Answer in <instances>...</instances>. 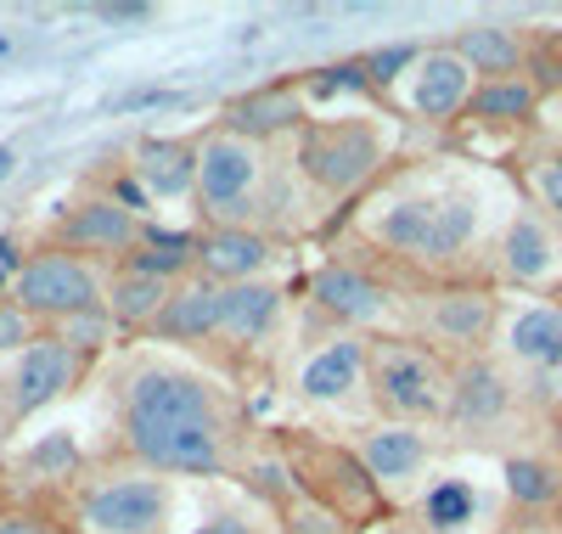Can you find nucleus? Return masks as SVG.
Wrapping results in <instances>:
<instances>
[{
	"label": "nucleus",
	"instance_id": "1",
	"mask_svg": "<svg viewBox=\"0 0 562 534\" xmlns=\"http://www.w3.org/2000/svg\"><path fill=\"white\" fill-rule=\"evenodd\" d=\"M484 231H490L484 191L461 175H405L360 214V236L371 242V254L439 287L473 276Z\"/></svg>",
	"mask_w": 562,
	"mask_h": 534
},
{
	"label": "nucleus",
	"instance_id": "2",
	"mask_svg": "<svg viewBox=\"0 0 562 534\" xmlns=\"http://www.w3.org/2000/svg\"><path fill=\"white\" fill-rule=\"evenodd\" d=\"M450 382L456 360L416 337H366V394L383 422L416 427V422H445L450 416Z\"/></svg>",
	"mask_w": 562,
	"mask_h": 534
},
{
	"label": "nucleus",
	"instance_id": "3",
	"mask_svg": "<svg viewBox=\"0 0 562 534\" xmlns=\"http://www.w3.org/2000/svg\"><path fill=\"white\" fill-rule=\"evenodd\" d=\"M389 141L378 119H310L293 141V175L326 203H349L383 175Z\"/></svg>",
	"mask_w": 562,
	"mask_h": 534
},
{
	"label": "nucleus",
	"instance_id": "4",
	"mask_svg": "<svg viewBox=\"0 0 562 534\" xmlns=\"http://www.w3.org/2000/svg\"><path fill=\"white\" fill-rule=\"evenodd\" d=\"M265 191H270V147L248 135H231V130H209L198 135V214L214 225H248L259 231L265 214Z\"/></svg>",
	"mask_w": 562,
	"mask_h": 534
},
{
	"label": "nucleus",
	"instance_id": "5",
	"mask_svg": "<svg viewBox=\"0 0 562 534\" xmlns=\"http://www.w3.org/2000/svg\"><path fill=\"white\" fill-rule=\"evenodd\" d=\"M74 518H79V534H169L175 483L140 461L108 467L97 478H79Z\"/></svg>",
	"mask_w": 562,
	"mask_h": 534
},
{
	"label": "nucleus",
	"instance_id": "6",
	"mask_svg": "<svg viewBox=\"0 0 562 534\" xmlns=\"http://www.w3.org/2000/svg\"><path fill=\"white\" fill-rule=\"evenodd\" d=\"M411 315V337L416 344L439 349L445 360H473L484 355L490 332H495V315H501V299L479 281H450V287H428V293H411L405 304Z\"/></svg>",
	"mask_w": 562,
	"mask_h": 534
},
{
	"label": "nucleus",
	"instance_id": "7",
	"mask_svg": "<svg viewBox=\"0 0 562 534\" xmlns=\"http://www.w3.org/2000/svg\"><path fill=\"white\" fill-rule=\"evenodd\" d=\"M34 326H63L85 310H102V276L90 259L63 254V248H40L34 259L18 265V299H12Z\"/></svg>",
	"mask_w": 562,
	"mask_h": 534
},
{
	"label": "nucleus",
	"instance_id": "8",
	"mask_svg": "<svg viewBox=\"0 0 562 534\" xmlns=\"http://www.w3.org/2000/svg\"><path fill=\"white\" fill-rule=\"evenodd\" d=\"M293 478H299V496L321 501L338 523H366V518H383V490L378 478L366 472V461L349 445H304L293 450Z\"/></svg>",
	"mask_w": 562,
	"mask_h": 534
},
{
	"label": "nucleus",
	"instance_id": "9",
	"mask_svg": "<svg viewBox=\"0 0 562 534\" xmlns=\"http://www.w3.org/2000/svg\"><path fill=\"white\" fill-rule=\"evenodd\" d=\"M237 405L225 400V388H214L198 371L140 360L119 382V416L124 422H169V416H231Z\"/></svg>",
	"mask_w": 562,
	"mask_h": 534
},
{
	"label": "nucleus",
	"instance_id": "10",
	"mask_svg": "<svg viewBox=\"0 0 562 534\" xmlns=\"http://www.w3.org/2000/svg\"><path fill=\"white\" fill-rule=\"evenodd\" d=\"M310 310L321 321L355 332V326H371V321H383L394 310V287L366 259H333V265H321L310 276Z\"/></svg>",
	"mask_w": 562,
	"mask_h": 534
},
{
	"label": "nucleus",
	"instance_id": "11",
	"mask_svg": "<svg viewBox=\"0 0 562 534\" xmlns=\"http://www.w3.org/2000/svg\"><path fill=\"white\" fill-rule=\"evenodd\" d=\"M495 276L512 287H535V293L562 281V231L535 203H518L495 236Z\"/></svg>",
	"mask_w": 562,
	"mask_h": 534
},
{
	"label": "nucleus",
	"instance_id": "12",
	"mask_svg": "<svg viewBox=\"0 0 562 534\" xmlns=\"http://www.w3.org/2000/svg\"><path fill=\"white\" fill-rule=\"evenodd\" d=\"M524 388L506 377V366H495L490 355L456 360V382H450V427L461 433H501L512 416H518Z\"/></svg>",
	"mask_w": 562,
	"mask_h": 534
},
{
	"label": "nucleus",
	"instance_id": "13",
	"mask_svg": "<svg viewBox=\"0 0 562 534\" xmlns=\"http://www.w3.org/2000/svg\"><path fill=\"white\" fill-rule=\"evenodd\" d=\"M140 231H147V225H140L130 209H119L113 198H85V203H74L57 220L52 248L79 254V259H113V265H124L140 248Z\"/></svg>",
	"mask_w": 562,
	"mask_h": 534
},
{
	"label": "nucleus",
	"instance_id": "14",
	"mask_svg": "<svg viewBox=\"0 0 562 534\" xmlns=\"http://www.w3.org/2000/svg\"><path fill=\"white\" fill-rule=\"evenodd\" d=\"M79 377H85V355H74L57 332L34 337V344L18 355L12 377H7V388H12V422H23V416H34L40 405L63 400Z\"/></svg>",
	"mask_w": 562,
	"mask_h": 534
},
{
	"label": "nucleus",
	"instance_id": "15",
	"mask_svg": "<svg viewBox=\"0 0 562 534\" xmlns=\"http://www.w3.org/2000/svg\"><path fill=\"white\" fill-rule=\"evenodd\" d=\"M281 310H288V299H281L276 281L220 287V332H214V344H225V349H259V344H270V332L281 326Z\"/></svg>",
	"mask_w": 562,
	"mask_h": 534
},
{
	"label": "nucleus",
	"instance_id": "16",
	"mask_svg": "<svg viewBox=\"0 0 562 534\" xmlns=\"http://www.w3.org/2000/svg\"><path fill=\"white\" fill-rule=\"evenodd\" d=\"M479 90V74L467 68L450 45H439V52H422L416 57V85H411V108L428 119V124H450L467 113V102H473Z\"/></svg>",
	"mask_w": 562,
	"mask_h": 534
},
{
	"label": "nucleus",
	"instance_id": "17",
	"mask_svg": "<svg viewBox=\"0 0 562 534\" xmlns=\"http://www.w3.org/2000/svg\"><path fill=\"white\" fill-rule=\"evenodd\" d=\"M276 259L270 236L248 231V225H214L198 236V270L214 287H237V281H259V270Z\"/></svg>",
	"mask_w": 562,
	"mask_h": 534
},
{
	"label": "nucleus",
	"instance_id": "18",
	"mask_svg": "<svg viewBox=\"0 0 562 534\" xmlns=\"http://www.w3.org/2000/svg\"><path fill=\"white\" fill-rule=\"evenodd\" d=\"M304 124H310V113H304V90H299V85L248 90V96H237V102L225 108V119H220V130L248 135V141H265V147H270L276 135L304 130Z\"/></svg>",
	"mask_w": 562,
	"mask_h": 534
},
{
	"label": "nucleus",
	"instance_id": "19",
	"mask_svg": "<svg viewBox=\"0 0 562 534\" xmlns=\"http://www.w3.org/2000/svg\"><path fill=\"white\" fill-rule=\"evenodd\" d=\"M355 388H366V337L344 332L321 355L299 366V400L310 405H344Z\"/></svg>",
	"mask_w": 562,
	"mask_h": 534
},
{
	"label": "nucleus",
	"instance_id": "20",
	"mask_svg": "<svg viewBox=\"0 0 562 534\" xmlns=\"http://www.w3.org/2000/svg\"><path fill=\"white\" fill-rule=\"evenodd\" d=\"M214 332H220V287L198 276L169 293L147 337H158V344H214Z\"/></svg>",
	"mask_w": 562,
	"mask_h": 534
},
{
	"label": "nucleus",
	"instance_id": "21",
	"mask_svg": "<svg viewBox=\"0 0 562 534\" xmlns=\"http://www.w3.org/2000/svg\"><path fill=\"white\" fill-rule=\"evenodd\" d=\"M506 355L535 377L562 371V304H529L506 326Z\"/></svg>",
	"mask_w": 562,
	"mask_h": 534
},
{
	"label": "nucleus",
	"instance_id": "22",
	"mask_svg": "<svg viewBox=\"0 0 562 534\" xmlns=\"http://www.w3.org/2000/svg\"><path fill=\"white\" fill-rule=\"evenodd\" d=\"M450 52H456L467 68H473L479 79H512V74H524V68H529V45H524V34L495 29V23L461 29Z\"/></svg>",
	"mask_w": 562,
	"mask_h": 534
},
{
	"label": "nucleus",
	"instance_id": "23",
	"mask_svg": "<svg viewBox=\"0 0 562 534\" xmlns=\"http://www.w3.org/2000/svg\"><path fill=\"white\" fill-rule=\"evenodd\" d=\"M355 456L366 461V472L378 478V483H405V478L422 472V461H428V440H422L416 427H394V422H383V427H371V433H366Z\"/></svg>",
	"mask_w": 562,
	"mask_h": 534
},
{
	"label": "nucleus",
	"instance_id": "24",
	"mask_svg": "<svg viewBox=\"0 0 562 534\" xmlns=\"http://www.w3.org/2000/svg\"><path fill=\"white\" fill-rule=\"evenodd\" d=\"M135 175L147 198H186L198 186V141H140Z\"/></svg>",
	"mask_w": 562,
	"mask_h": 534
},
{
	"label": "nucleus",
	"instance_id": "25",
	"mask_svg": "<svg viewBox=\"0 0 562 534\" xmlns=\"http://www.w3.org/2000/svg\"><path fill=\"white\" fill-rule=\"evenodd\" d=\"M169 293H175L169 281L135 276V270L119 265V276H113V287H108V315H113V326H124V332H153V321H158V310L169 304Z\"/></svg>",
	"mask_w": 562,
	"mask_h": 534
},
{
	"label": "nucleus",
	"instance_id": "26",
	"mask_svg": "<svg viewBox=\"0 0 562 534\" xmlns=\"http://www.w3.org/2000/svg\"><path fill=\"white\" fill-rule=\"evenodd\" d=\"M124 270H135V276H158V281L175 287L180 276H192V270H198V236L147 225V231H140V248L124 259Z\"/></svg>",
	"mask_w": 562,
	"mask_h": 534
},
{
	"label": "nucleus",
	"instance_id": "27",
	"mask_svg": "<svg viewBox=\"0 0 562 534\" xmlns=\"http://www.w3.org/2000/svg\"><path fill=\"white\" fill-rule=\"evenodd\" d=\"M535 108H540L535 79L512 74V79H479L473 102H467V119H479V124H524V119H535Z\"/></svg>",
	"mask_w": 562,
	"mask_h": 534
},
{
	"label": "nucleus",
	"instance_id": "28",
	"mask_svg": "<svg viewBox=\"0 0 562 534\" xmlns=\"http://www.w3.org/2000/svg\"><path fill=\"white\" fill-rule=\"evenodd\" d=\"M473 518H479V490L467 478H439L434 490L422 496V523H428V534H461Z\"/></svg>",
	"mask_w": 562,
	"mask_h": 534
},
{
	"label": "nucleus",
	"instance_id": "29",
	"mask_svg": "<svg viewBox=\"0 0 562 534\" xmlns=\"http://www.w3.org/2000/svg\"><path fill=\"white\" fill-rule=\"evenodd\" d=\"M506 496L518 507H529V512L557 507L562 501V467H551L540 456H512L506 461Z\"/></svg>",
	"mask_w": 562,
	"mask_h": 534
},
{
	"label": "nucleus",
	"instance_id": "30",
	"mask_svg": "<svg viewBox=\"0 0 562 534\" xmlns=\"http://www.w3.org/2000/svg\"><path fill=\"white\" fill-rule=\"evenodd\" d=\"M529 203L562 231V147H546V153H535L529 158Z\"/></svg>",
	"mask_w": 562,
	"mask_h": 534
},
{
	"label": "nucleus",
	"instance_id": "31",
	"mask_svg": "<svg viewBox=\"0 0 562 534\" xmlns=\"http://www.w3.org/2000/svg\"><path fill=\"white\" fill-rule=\"evenodd\" d=\"M366 90H371V79H366L360 57H355V63H333V68H315V74L304 79L310 102H326V96H366Z\"/></svg>",
	"mask_w": 562,
	"mask_h": 534
},
{
	"label": "nucleus",
	"instance_id": "32",
	"mask_svg": "<svg viewBox=\"0 0 562 534\" xmlns=\"http://www.w3.org/2000/svg\"><path fill=\"white\" fill-rule=\"evenodd\" d=\"M57 337L74 349V355H97V349H108V337H113V315H108V304L102 310H85V315H74V321H63L57 326Z\"/></svg>",
	"mask_w": 562,
	"mask_h": 534
},
{
	"label": "nucleus",
	"instance_id": "33",
	"mask_svg": "<svg viewBox=\"0 0 562 534\" xmlns=\"http://www.w3.org/2000/svg\"><path fill=\"white\" fill-rule=\"evenodd\" d=\"M248 483H254V496H265V501H276V507L299 501V478H293V467L281 461V456L254 461V467H248Z\"/></svg>",
	"mask_w": 562,
	"mask_h": 534
},
{
	"label": "nucleus",
	"instance_id": "34",
	"mask_svg": "<svg viewBox=\"0 0 562 534\" xmlns=\"http://www.w3.org/2000/svg\"><path fill=\"white\" fill-rule=\"evenodd\" d=\"M29 472L34 478H79V445L68 433H52V440L29 456Z\"/></svg>",
	"mask_w": 562,
	"mask_h": 534
},
{
	"label": "nucleus",
	"instance_id": "35",
	"mask_svg": "<svg viewBox=\"0 0 562 534\" xmlns=\"http://www.w3.org/2000/svg\"><path fill=\"white\" fill-rule=\"evenodd\" d=\"M416 45H383V52H366L360 57V68H366V79H371V90H389L405 68H416Z\"/></svg>",
	"mask_w": 562,
	"mask_h": 534
},
{
	"label": "nucleus",
	"instance_id": "36",
	"mask_svg": "<svg viewBox=\"0 0 562 534\" xmlns=\"http://www.w3.org/2000/svg\"><path fill=\"white\" fill-rule=\"evenodd\" d=\"M0 534H74V529L40 507H12V512H0Z\"/></svg>",
	"mask_w": 562,
	"mask_h": 534
},
{
	"label": "nucleus",
	"instance_id": "37",
	"mask_svg": "<svg viewBox=\"0 0 562 534\" xmlns=\"http://www.w3.org/2000/svg\"><path fill=\"white\" fill-rule=\"evenodd\" d=\"M34 321L18 310V304H0V349H29L34 344Z\"/></svg>",
	"mask_w": 562,
	"mask_h": 534
},
{
	"label": "nucleus",
	"instance_id": "38",
	"mask_svg": "<svg viewBox=\"0 0 562 534\" xmlns=\"http://www.w3.org/2000/svg\"><path fill=\"white\" fill-rule=\"evenodd\" d=\"M97 18L102 23H147L153 7H147V0H108V7H97Z\"/></svg>",
	"mask_w": 562,
	"mask_h": 534
},
{
	"label": "nucleus",
	"instance_id": "39",
	"mask_svg": "<svg viewBox=\"0 0 562 534\" xmlns=\"http://www.w3.org/2000/svg\"><path fill=\"white\" fill-rule=\"evenodd\" d=\"M198 534H265L254 518H237V512H220V518H209V523H198Z\"/></svg>",
	"mask_w": 562,
	"mask_h": 534
},
{
	"label": "nucleus",
	"instance_id": "40",
	"mask_svg": "<svg viewBox=\"0 0 562 534\" xmlns=\"http://www.w3.org/2000/svg\"><path fill=\"white\" fill-rule=\"evenodd\" d=\"M175 102H180L175 90H135V96H124L119 108H124V113H140V108H175Z\"/></svg>",
	"mask_w": 562,
	"mask_h": 534
},
{
	"label": "nucleus",
	"instance_id": "41",
	"mask_svg": "<svg viewBox=\"0 0 562 534\" xmlns=\"http://www.w3.org/2000/svg\"><path fill=\"white\" fill-rule=\"evenodd\" d=\"M12 164H18V153H12V147H0V180L12 175Z\"/></svg>",
	"mask_w": 562,
	"mask_h": 534
},
{
	"label": "nucleus",
	"instance_id": "42",
	"mask_svg": "<svg viewBox=\"0 0 562 534\" xmlns=\"http://www.w3.org/2000/svg\"><path fill=\"white\" fill-rule=\"evenodd\" d=\"M0 259H12V242L7 236H0Z\"/></svg>",
	"mask_w": 562,
	"mask_h": 534
}]
</instances>
